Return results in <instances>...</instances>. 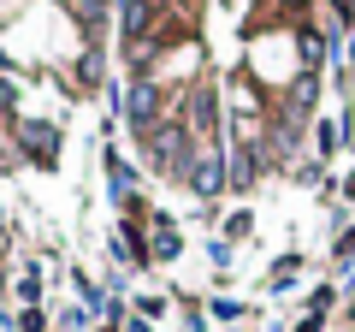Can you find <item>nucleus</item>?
<instances>
[{"mask_svg": "<svg viewBox=\"0 0 355 332\" xmlns=\"http://www.w3.org/2000/svg\"><path fill=\"white\" fill-rule=\"evenodd\" d=\"M190 184L202 196H214L219 184H225V166H219V154H196V166H190Z\"/></svg>", "mask_w": 355, "mask_h": 332, "instance_id": "obj_2", "label": "nucleus"}, {"mask_svg": "<svg viewBox=\"0 0 355 332\" xmlns=\"http://www.w3.org/2000/svg\"><path fill=\"white\" fill-rule=\"evenodd\" d=\"M154 107H160V95H154V83H137V90H130V125L137 131H154Z\"/></svg>", "mask_w": 355, "mask_h": 332, "instance_id": "obj_1", "label": "nucleus"}]
</instances>
